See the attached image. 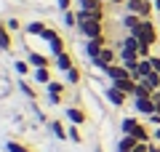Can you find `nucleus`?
Here are the masks:
<instances>
[{"label":"nucleus","instance_id":"22","mask_svg":"<svg viewBox=\"0 0 160 152\" xmlns=\"http://www.w3.org/2000/svg\"><path fill=\"white\" fill-rule=\"evenodd\" d=\"M149 96H152V91H149L144 83H139V88H136V96H133V99H149Z\"/></svg>","mask_w":160,"mask_h":152},{"label":"nucleus","instance_id":"7","mask_svg":"<svg viewBox=\"0 0 160 152\" xmlns=\"http://www.w3.org/2000/svg\"><path fill=\"white\" fill-rule=\"evenodd\" d=\"M46 88H48V99H51V104H59V101H62V94H64V83L51 80Z\"/></svg>","mask_w":160,"mask_h":152},{"label":"nucleus","instance_id":"6","mask_svg":"<svg viewBox=\"0 0 160 152\" xmlns=\"http://www.w3.org/2000/svg\"><path fill=\"white\" fill-rule=\"evenodd\" d=\"M53 67H56V69H62V72H69V69L75 67V59L69 56L67 51H64V53H59V56L53 59Z\"/></svg>","mask_w":160,"mask_h":152},{"label":"nucleus","instance_id":"35","mask_svg":"<svg viewBox=\"0 0 160 152\" xmlns=\"http://www.w3.org/2000/svg\"><path fill=\"white\" fill-rule=\"evenodd\" d=\"M155 11H158V13H160V0H155Z\"/></svg>","mask_w":160,"mask_h":152},{"label":"nucleus","instance_id":"5","mask_svg":"<svg viewBox=\"0 0 160 152\" xmlns=\"http://www.w3.org/2000/svg\"><path fill=\"white\" fill-rule=\"evenodd\" d=\"M133 107H136V112H142V115H155L158 112V104H155V99L149 96V99H133Z\"/></svg>","mask_w":160,"mask_h":152},{"label":"nucleus","instance_id":"23","mask_svg":"<svg viewBox=\"0 0 160 152\" xmlns=\"http://www.w3.org/2000/svg\"><path fill=\"white\" fill-rule=\"evenodd\" d=\"M67 134H69V139H72L75 144H80V141H83V136H80V131H78V125H75V123L67 128Z\"/></svg>","mask_w":160,"mask_h":152},{"label":"nucleus","instance_id":"17","mask_svg":"<svg viewBox=\"0 0 160 152\" xmlns=\"http://www.w3.org/2000/svg\"><path fill=\"white\" fill-rule=\"evenodd\" d=\"M136 125H139V118H126V120H123V123H120V131H123V134H128V136H131Z\"/></svg>","mask_w":160,"mask_h":152},{"label":"nucleus","instance_id":"15","mask_svg":"<svg viewBox=\"0 0 160 152\" xmlns=\"http://www.w3.org/2000/svg\"><path fill=\"white\" fill-rule=\"evenodd\" d=\"M67 118L72 120L75 125H80V123H86V112H83V109H78V107H69V109H67Z\"/></svg>","mask_w":160,"mask_h":152},{"label":"nucleus","instance_id":"1","mask_svg":"<svg viewBox=\"0 0 160 152\" xmlns=\"http://www.w3.org/2000/svg\"><path fill=\"white\" fill-rule=\"evenodd\" d=\"M128 35H133V38H139L142 43H147V45H155V43H158V38H160V35H158V29H155V24L149 22V19H144V22H142V27L131 29Z\"/></svg>","mask_w":160,"mask_h":152},{"label":"nucleus","instance_id":"32","mask_svg":"<svg viewBox=\"0 0 160 152\" xmlns=\"http://www.w3.org/2000/svg\"><path fill=\"white\" fill-rule=\"evenodd\" d=\"M131 152H149V144H142V141H139V144L136 147H133V149Z\"/></svg>","mask_w":160,"mask_h":152},{"label":"nucleus","instance_id":"3","mask_svg":"<svg viewBox=\"0 0 160 152\" xmlns=\"http://www.w3.org/2000/svg\"><path fill=\"white\" fill-rule=\"evenodd\" d=\"M104 45H107V40H104V38H96V40H88V43H86V53H88L91 62H96V59L102 56Z\"/></svg>","mask_w":160,"mask_h":152},{"label":"nucleus","instance_id":"11","mask_svg":"<svg viewBox=\"0 0 160 152\" xmlns=\"http://www.w3.org/2000/svg\"><path fill=\"white\" fill-rule=\"evenodd\" d=\"M139 83H144V85H147V88L155 94V91H160V75H158V72H149L147 78H142Z\"/></svg>","mask_w":160,"mask_h":152},{"label":"nucleus","instance_id":"20","mask_svg":"<svg viewBox=\"0 0 160 152\" xmlns=\"http://www.w3.org/2000/svg\"><path fill=\"white\" fill-rule=\"evenodd\" d=\"M24 29H27L29 35H43V32H46V24H43V22H29Z\"/></svg>","mask_w":160,"mask_h":152},{"label":"nucleus","instance_id":"24","mask_svg":"<svg viewBox=\"0 0 160 152\" xmlns=\"http://www.w3.org/2000/svg\"><path fill=\"white\" fill-rule=\"evenodd\" d=\"M8 152H32V149L24 147L22 141H8Z\"/></svg>","mask_w":160,"mask_h":152},{"label":"nucleus","instance_id":"19","mask_svg":"<svg viewBox=\"0 0 160 152\" xmlns=\"http://www.w3.org/2000/svg\"><path fill=\"white\" fill-rule=\"evenodd\" d=\"M51 131H53V136H56V139H69L67 128H64V125L59 123V120H53V123H51Z\"/></svg>","mask_w":160,"mask_h":152},{"label":"nucleus","instance_id":"28","mask_svg":"<svg viewBox=\"0 0 160 152\" xmlns=\"http://www.w3.org/2000/svg\"><path fill=\"white\" fill-rule=\"evenodd\" d=\"M40 38H43V40H48V43H51L53 38H59V32H56V29H51V27H46V32L40 35Z\"/></svg>","mask_w":160,"mask_h":152},{"label":"nucleus","instance_id":"34","mask_svg":"<svg viewBox=\"0 0 160 152\" xmlns=\"http://www.w3.org/2000/svg\"><path fill=\"white\" fill-rule=\"evenodd\" d=\"M152 139H155V141H160V125H155V131H152Z\"/></svg>","mask_w":160,"mask_h":152},{"label":"nucleus","instance_id":"38","mask_svg":"<svg viewBox=\"0 0 160 152\" xmlns=\"http://www.w3.org/2000/svg\"><path fill=\"white\" fill-rule=\"evenodd\" d=\"M118 152H123V149H118Z\"/></svg>","mask_w":160,"mask_h":152},{"label":"nucleus","instance_id":"10","mask_svg":"<svg viewBox=\"0 0 160 152\" xmlns=\"http://www.w3.org/2000/svg\"><path fill=\"white\" fill-rule=\"evenodd\" d=\"M142 22H144V19L139 16V13H126V16H123V27H126L128 32L136 29V27H142Z\"/></svg>","mask_w":160,"mask_h":152},{"label":"nucleus","instance_id":"26","mask_svg":"<svg viewBox=\"0 0 160 152\" xmlns=\"http://www.w3.org/2000/svg\"><path fill=\"white\" fill-rule=\"evenodd\" d=\"M64 24H67V27H75V24H78V13L75 11H64Z\"/></svg>","mask_w":160,"mask_h":152},{"label":"nucleus","instance_id":"14","mask_svg":"<svg viewBox=\"0 0 160 152\" xmlns=\"http://www.w3.org/2000/svg\"><path fill=\"white\" fill-rule=\"evenodd\" d=\"M29 64H32V67L38 69V67H48L51 62H48V59L43 56V53H38V51H29Z\"/></svg>","mask_w":160,"mask_h":152},{"label":"nucleus","instance_id":"4","mask_svg":"<svg viewBox=\"0 0 160 152\" xmlns=\"http://www.w3.org/2000/svg\"><path fill=\"white\" fill-rule=\"evenodd\" d=\"M104 72L109 75L112 83H120V80H128V78H131V69H126L123 64H112V67H107Z\"/></svg>","mask_w":160,"mask_h":152},{"label":"nucleus","instance_id":"12","mask_svg":"<svg viewBox=\"0 0 160 152\" xmlns=\"http://www.w3.org/2000/svg\"><path fill=\"white\" fill-rule=\"evenodd\" d=\"M136 144H139V141L133 139V136L123 134V136H120V141H118V149H123V152H131V149H133V147H136Z\"/></svg>","mask_w":160,"mask_h":152},{"label":"nucleus","instance_id":"13","mask_svg":"<svg viewBox=\"0 0 160 152\" xmlns=\"http://www.w3.org/2000/svg\"><path fill=\"white\" fill-rule=\"evenodd\" d=\"M78 3H80V11H104L102 0H78Z\"/></svg>","mask_w":160,"mask_h":152},{"label":"nucleus","instance_id":"39","mask_svg":"<svg viewBox=\"0 0 160 152\" xmlns=\"http://www.w3.org/2000/svg\"><path fill=\"white\" fill-rule=\"evenodd\" d=\"M152 3H155V0H152Z\"/></svg>","mask_w":160,"mask_h":152},{"label":"nucleus","instance_id":"8","mask_svg":"<svg viewBox=\"0 0 160 152\" xmlns=\"http://www.w3.org/2000/svg\"><path fill=\"white\" fill-rule=\"evenodd\" d=\"M107 99L112 101L115 107H123V104H126V94H123L118 85H109V88H107Z\"/></svg>","mask_w":160,"mask_h":152},{"label":"nucleus","instance_id":"31","mask_svg":"<svg viewBox=\"0 0 160 152\" xmlns=\"http://www.w3.org/2000/svg\"><path fill=\"white\" fill-rule=\"evenodd\" d=\"M149 62H152V69L160 75V56H149Z\"/></svg>","mask_w":160,"mask_h":152},{"label":"nucleus","instance_id":"18","mask_svg":"<svg viewBox=\"0 0 160 152\" xmlns=\"http://www.w3.org/2000/svg\"><path fill=\"white\" fill-rule=\"evenodd\" d=\"M0 48H3V51L11 48V35H8V27H6V24H0Z\"/></svg>","mask_w":160,"mask_h":152},{"label":"nucleus","instance_id":"36","mask_svg":"<svg viewBox=\"0 0 160 152\" xmlns=\"http://www.w3.org/2000/svg\"><path fill=\"white\" fill-rule=\"evenodd\" d=\"M109 3H115V6H120V3H126V0H109Z\"/></svg>","mask_w":160,"mask_h":152},{"label":"nucleus","instance_id":"33","mask_svg":"<svg viewBox=\"0 0 160 152\" xmlns=\"http://www.w3.org/2000/svg\"><path fill=\"white\" fill-rule=\"evenodd\" d=\"M69 3H72V0H59V8H62V11H69Z\"/></svg>","mask_w":160,"mask_h":152},{"label":"nucleus","instance_id":"16","mask_svg":"<svg viewBox=\"0 0 160 152\" xmlns=\"http://www.w3.org/2000/svg\"><path fill=\"white\" fill-rule=\"evenodd\" d=\"M35 80L43 83V85H48V83H51V69H48V67H38V69H35Z\"/></svg>","mask_w":160,"mask_h":152},{"label":"nucleus","instance_id":"9","mask_svg":"<svg viewBox=\"0 0 160 152\" xmlns=\"http://www.w3.org/2000/svg\"><path fill=\"white\" fill-rule=\"evenodd\" d=\"M131 136H133L136 141H142V144H149V141H152V134H149V128H147V125H142V123L133 128V134H131Z\"/></svg>","mask_w":160,"mask_h":152},{"label":"nucleus","instance_id":"27","mask_svg":"<svg viewBox=\"0 0 160 152\" xmlns=\"http://www.w3.org/2000/svg\"><path fill=\"white\" fill-rule=\"evenodd\" d=\"M29 67H32L29 62H16V64H13V69H16L19 75H29Z\"/></svg>","mask_w":160,"mask_h":152},{"label":"nucleus","instance_id":"21","mask_svg":"<svg viewBox=\"0 0 160 152\" xmlns=\"http://www.w3.org/2000/svg\"><path fill=\"white\" fill-rule=\"evenodd\" d=\"M51 53H53V56H59V53H64V40H62V35L51 40Z\"/></svg>","mask_w":160,"mask_h":152},{"label":"nucleus","instance_id":"25","mask_svg":"<svg viewBox=\"0 0 160 152\" xmlns=\"http://www.w3.org/2000/svg\"><path fill=\"white\" fill-rule=\"evenodd\" d=\"M80 78H83V75H80V69H78V67H72V69L67 72V80H69L72 85H78V83H80Z\"/></svg>","mask_w":160,"mask_h":152},{"label":"nucleus","instance_id":"29","mask_svg":"<svg viewBox=\"0 0 160 152\" xmlns=\"http://www.w3.org/2000/svg\"><path fill=\"white\" fill-rule=\"evenodd\" d=\"M19 88H22V91H24V94H27V96H29V99H35V96H38V94H35V91H32V88H29V85H27V83H24V80H22V83H19Z\"/></svg>","mask_w":160,"mask_h":152},{"label":"nucleus","instance_id":"2","mask_svg":"<svg viewBox=\"0 0 160 152\" xmlns=\"http://www.w3.org/2000/svg\"><path fill=\"white\" fill-rule=\"evenodd\" d=\"M78 29L86 35L88 40H96V38H104V24L102 22H80Z\"/></svg>","mask_w":160,"mask_h":152},{"label":"nucleus","instance_id":"37","mask_svg":"<svg viewBox=\"0 0 160 152\" xmlns=\"http://www.w3.org/2000/svg\"><path fill=\"white\" fill-rule=\"evenodd\" d=\"M102 3H109V0H102Z\"/></svg>","mask_w":160,"mask_h":152},{"label":"nucleus","instance_id":"30","mask_svg":"<svg viewBox=\"0 0 160 152\" xmlns=\"http://www.w3.org/2000/svg\"><path fill=\"white\" fill-rule=\"evenodd\" d=\"M6 27H8V29L13 32V29H19L22 24H19V19H8V22H6Z\"/></svg>","mask_w":160,"mask_h":152}]
</instances>
